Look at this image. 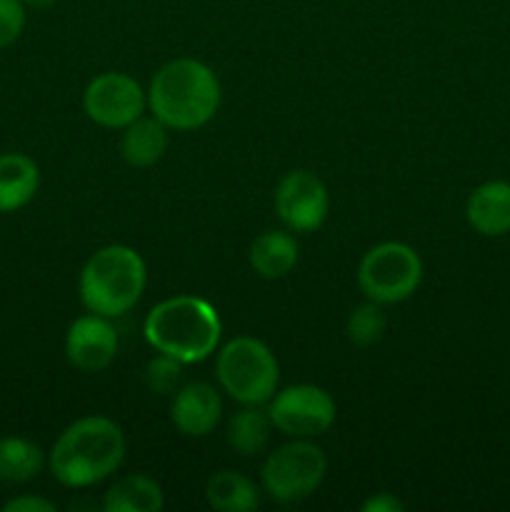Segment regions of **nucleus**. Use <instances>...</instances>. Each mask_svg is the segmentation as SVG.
Listing matches in <instances>:
<instances>
[{
    "instance_id": "nucleus-2",
    "label": "nucleus",
    "mask_w": 510,
    "mask_h": 512,
    "mask_svg": "<svg viewBox=\"0 0 510 512\" xmlns=\"http://www.w3.org/2000/svg\"><path fill=\"white\" fill-rule=\"evenodd\" d=\"M220 105V83L213 70L195 58H175L155 73L148 108L170 130L203 128Z\"/></svg>"
},
{
    "instance_id": "nucleus-3",
    "label": "nucleus",
    "mask_w": 510,
    "mask_h": 512,
    "mask_svg": "<svg viewBox=\"0 0 510 512\" xmlns=\"http://www.w3.org/2000/svg\"><path fill=\"white\" fill-rule=\"evenodd\" d=\"M145 340L158 353L170 355L183 365L203 363L220 343L218 310L195 295H178L155 305L143 325Z\"/></svg>"
},
{
    "instance_id": "nucleus-5",
    "label": "nucleus",
    "mask_w": 510,
    "mask_h": 512,
    "mask_svg": "<svg viewBox=\"0 0 510 512\" xmlns=\"http://www.w3.org/2000/svg\"><path fill=\"white\" fill-rule=\"evenodd\" d=\"M215 375L235 403L263 405L278 390L280 368L268 345L255 338H235L218 353Z\"/></svg>"
},
{
    "instance_id": "nucleus-14",
    "label": "nucleus",
    "mask_w": 510,
    "mask_h": 512,
    "mask_svg": "<svg viewBox=\"0 0 510 512\" xmlns=\"http://www.w3.org/2000/svg\"><path fill=\"white\" fill-rule=\"evenodd\" d=\"M40 188V170L23 153L0 155V215L15 213L35 198Z\"/></svg>"
},
{
    "instance_id": "nucleus-8",
    "label": "nucleus",
    "mask_w": 510,
    "mask_h": 512,
    "mask_svg": "<svg viewBox=\"0 0 510 512\" xmlns=\"http://www.w3.org/2000/svg\"><path fill=\"white\" fill-rule=\"evenodd\" d=\"M268 415L273 420V428H278L290 438H315V435L328 433L335 423V400L328 390L318 385H290L285 390H275L270 398Z\"/></svg>"
},
{
    "instance_id": "nucleus-25",
    "label": "nucleus",
    "mask_w": 510,
    "mask_h": 512,
    "mask_svg": "<svg viewBox=\"0 0 510 512\" xmlns=\"http://www.w3.org/2000/svg\"><path fill=\"white\" fill-rule=\"evenodd\" d=\"M363 512H403L405 505L393 493H378L360 505Z\"/></svg>"
},
{
    "instance_id": "nucleus-7",
    "label": "nucleus",
    "mask_w": 510,
    "mask_h": 512,
    "mask_svg": "<svg viewBox=\"0 0 510 512\" xmlns=\"http://www.w3.org/2000/svg\"><path fill=\"white\" fill-rule=\"evenodd\" d=\"M423 280L420 255L405 243H380L363 255L358 285L365 298L378 305L403 303Z\"/></svg>"
},
{
    "instance_id": "nucleus-12",
    "label": "nucleus",
    "mask_w": 510,
    "mask_h": 512,
    "mask_svg": "<svg viewBox=\"0 0 510 512\" xmlns=\"http://www.w3.org/2000/svg\"><path fill=\"white\" fill-rule=\"evenodd\" d=\"M223 415V400L208 383H188L175 393L170 420L188 438H205Z\"/></svg>"
},
{
    "instance_id": "nucleus-15",
    "label": "nucleus",
    "mask_w": 510,
    "mask_h": 512,
    "mask_svg": "<svg viewBox=\"0 0 510 512\" xmlns=\"http://www.w3.org/2000/svg\"><path fill=\"white\" fill-rule=\"evenodd\" d=\"M250 265L265 280H278L288 275L298 263V243L283 230H265L250 245Z\"/></svg>"
},
{
    "instance_id": "nucleus-19",
    "label": "nucleus",
    "mask_w": 510,
    "mask_h": 512,
    "mask_svg": "<svg viewBox=\"0 0 510 512\" xmlns=\"http://www.w3.org/2000/svg\"><path fill=\"white\" fill-rule=\"evenodd\" d=\"M205 500L218 512H250L260 503L255 485L235 470H220L210 475L205 485Z\"/></svg>"
},
{
    "instance_id": "nucleus-4",
    "label": "nucleus",
    "mask_w": 510,
    "mask_h": 512,
    "mask_svg": "<svg viewBox=\"0 0 510 512\" xmlns=\"http://www.w3.org/2000/svg\"><path fill=\"white\" fill-rule=\"evenodd\" d=\"M148 270L130 245H108L88 258L80 270V300L88 313L103 318L125 315L143 295Z\"/></svg>"
},
{
    "instance_id": "nucleus-11",
    "label": "nucleus",
    "mask_w": 510,
    "mask_h": 512,
    "mask_svg": "<svg viewBox=\"0 0 510 512\" xmlns=\"http://www.w3.org/2000/svg\"><path fill=\"white\" fill-rule=\"evenodd\" d=\"M118 353V333L103 315H83L73 320L65 335V355L83 373H100Z\"/></svg>"
},
{
    "instance_id": "nucleus-24",
    "label": "nucleus",
    "mask_w": 510,
    "mask_h": 512,
    "mask_svg": "<svg viewBox=\"0 0 510 512\" xmlns=\"http://www.w3.org/2000/svg\"><path fill=\"white\" fill-rule=\"evenodd\" d=\"M3 512H55V505L50 500L38 498V495H20V498L5 503Z\"/></svg>"
},
{
    "instance_id": "nucleus-22",
    "label": "nucleus",
    "mask_w": 510,
    "mask_h": 512,
    "mask_svg": "<svg viewBox=\"0 0 510 512\" xmlns=\"http://www.w3.org/2000/svg\"><path fill=\"white\" fill-rule=\"evenodd\" d=\"M180 375H183V363L170 358V355L158 353L150 360L148 368H145V383H148V388L153 393L165 395L180 383Z\"/></svg>"
},
{
    "instance_id": "nucleus-1",
    "label": "nucleus",
    "mask_w": 510,
    "mask_h": 512,
    "mask_svg": "<svg viewBox=\"0 0 510 512\" xmlns=\"http://www.w3.org/2000/svg\"><path fill=\"white\" fill-rule=\"evenodd\" d=\"M123 458V428L105 415H88L58 435L50 448L48 468L60 485L78 490L110 478Z\"/></svg>"
},
{
    "instance_id": "nucleus-13",
    "label": "nucleus",
    "mask_w": 510,
    "mask_h": 512,
    "mask_svg": "<svg viewBox=\"0 0 510 512\" xmlns=\"http://www.w3.org/2000/svg\"><path fill=\"white\" fill-rule=\"evenodd\" d=\"M465 215L475 233L485 238H500L510 233V183L490 180L470 193Z\"/></svg>"
},
{
    "instance_id": "nucleus-16",
    "label": "nucleus",
    "mask_w": 510,
    "mask_h": 512,
    "mask_svg": "<svg viewBox=\"0 0 510 512\" xmlns=\"http://www.w3.org/2000/svg\"><path fill=\"white\" fill-rule=\"evenodd\" d=\"M168 150V128L158 118H143L125 128L120 140V155L133 168H150L158 163Z\"/></svg>"
},
{
    "instance_id": "nucleus-9",
    "label": "nucleus",
    "mask_w": 510,
    "mask_h": 512,
    "mask_svg": "<svg viewBox=\"0 0 510 512\" xmlns=\"http://www.w3.org/2000/svg\"><path fill=\"white\" fill-rule=\"evenodd\" d=\"M148 93L135 78L125 73H103L88 83L83 93V108L93 123L103 128L125 130L143 115Z\"/></svg>"
},
{
    "instance_id": "nucleus-26",
    "label": "nucleus",
    "mask_w": 510,
    "mask_h": 512,
    "mask_svg": "<svg viewBox=\"0 0 510 512\" xmlns=\"http://www.w3.org/2000/svg\"><path fill=\"white\" fill-rule=\"evenodd\" d=\"M58 0H23L25 8H35V10H45V8H53Z\"/></svg>"
},
{
    "instance_id": "nucleus-23",
    "label": "nucleus",
    "mask_w": 510,
    "mask_h": 512,
    "mask_svg": "<svg viewBox=\"0 0 510 512\" xmlns=\"http://www.w3.org/2000/svg\"><path fill=\"white\" fill-rule=\"evenodd\" d=\"M25 5L23 0H0V50L13 45L25 30Z\"/></svg>"
},
{
    "instance_id": "nucleus-21",
    "label": "nucleus",
    "mask_w": 510,
    "mask_h": 512,
    "mask_svg": "<svg viewBox=\"0 0 510 512\" xmlns=\"http://www.w3.org/2000/svg\"><path fill=\"white\" fill-rule=\"evenodd\" d=\"M345 333H348L350 343L360 345V348H368V345L378 343L385 335V315L380 310V305L373 303V300L365 305H358L350 313Z\"/></svg>"
},
{
    "instance_id": "nucleus-6",
    "label": "nucleus",
    "mask_w": 510,
    "mask_h": 512,
    "mask_svg": "<svg viewBox=\"0 0 510 512\" xmlns=\"http://www.w3.org/2000/svg\"><path fill=\"white\" fill-rule=\"evenodd\" d=\"M328 473L325 453L308 438H295V443L280 445L265 458L260 470V483L275 503H298L310 498Z\"/></svg>"
},
{
    "instance_id": "nucleus-17",
    "label": "nucleus",
    "mask_w": 510,
    "mask_h": 512,
    "mask_svg": "<svg viewBox=\"0 0 510 512\" xmlns=\"http://www.w3.org/2000/svg\"><path fill=\"white\" fill-rule=\"evenodd\" d=\"M163 505V488L150 475L133 473L110 485L100 508L105 512H160Z\"/></svg>"
},
{
    "instance_id": "nucleus-10",
    "label": "nucleus",
    "mask_w": 510,
    "mask_h": 512,
    "mask_svg": "<svg viewBox=\"0 0 510 512\" xmlns=\"http://www.w3.org/2000/svg\"><path fill=\"white\" fill-rule=\"evenodd\" d=\"M330 210L323 180L310 170H293L275 190V213L293 233H313L325 223Z\"/></svg>"
},
{
    "instance_id": "nucleus-18",
    "label": "nucleus",
    "mask_w": 510,
    "mask_h": 512,
    "mask_svg": "<svg viewBox=\"0 0 510 512\" xmlns=\"http://www.w3.org/2000/svg\"><path fill=\"white\" fill-rule=\"evenodd\" d=\"M45 468V453L38 443L18 435L0 438V483L20 485L38 478Z\"/></svg>"
},
{
    "instance_id": "nucleus-20",
    "label": "nucleus",
    "mask_w": 510,
    "mask_h": 512,
    "mask_svg": "<svg viewBox=\"0 0 510 512\" xmlns=\"http://www.w3.org/2000/svg\"><path fill=\"white\" fill-rule=\"evenodd\" d=\"M270 428H273V420L268 410H260L258 405H245L228 425L230 448L240 455H258L268 445Z\"/></svg>"
}]
</instances>
